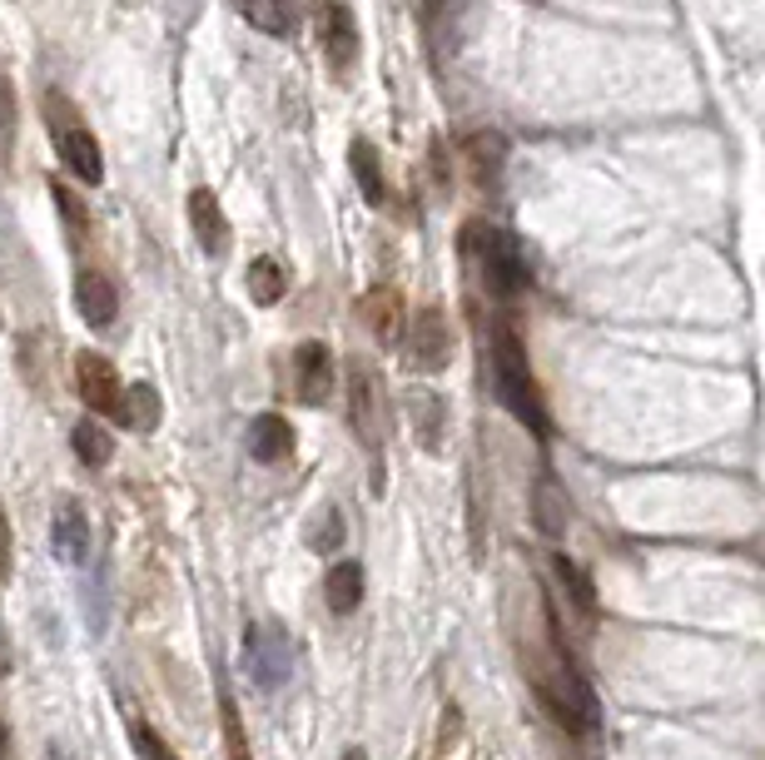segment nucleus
I'll return each instance as SVG.
<instances>
[{
	"instance_id": "c756f323",
	"label": "nucleus",
	"mask_w": 765,
	"mask_h": 760,
	"mask_svg": "<svg viewBox=\"0 0 765 760\" xmlns=\"http://www.w3.org/2000/svg\"><path fill=\"white\" fill-rule=\"evenodd\" d=\"M0 577H11V522H5V507H0Z\"/></svg>"
},
{
	"instance_id": "f3484780",
	"label": "nucleus",
	"mask_w": 765,
	"mask_h": 760,
	"mask_svg": "<svg viewBox=\"0 0 765 760\" xmlns=\"http://www.w3.org/2000/svg\"><path fill=\"white\" fill-rule=\"evenodd\" d=\"M323 601H329L333 617L358 611V601H364V567L358 561H339L329 572V582H323Z\"/></svg>"
},
{
	"instance_id": "4be33fe9",
	"label": "nucleus",
	"mask_w": 765,
	"mask_h": 760,
	"mask_svg": "<svg viewBox=\"0 0 765 760\" xmlns=\"http://www.w3.org/2000/svg\"><path fill=\"white\" fill-rule=\"evenodd\" d=\"M71 447L75 457H80L85 468H105L110 457H115V438H110V428H100L94 418H80L71 428Z\"/></svg>"
},
{
	"instance_id": "b1692460",
	"label": "nucleus",
	"mask_w": 765,
	"mask_h": 760,
	"mask_svg": "<svg viewBox=\"0 0 765 760\" xmlns=\"http://www.w3.org/2000/svg\"><path fill=\"white\" fill-rule=\"evenodd\" d=\"M552 572H557V582H562V592L572 597V607H577L582 617H597V592H591V577L582 572L577 561L566 557V552H557V557H552Z\"/></svg>"
},
{
	"instance_id": "f8f14e48",
	"label": "nucleus",
	"mask_w": 765,
	"mask_h": 760,
	"mask_svg": "<svg viewBox=\"0 0 765 760\" xmlns=\"http://www.w3.org/2000/svg\"><path fill=\"white\" fill-rule=\"evenodd\" d=\"M403 299H398V289H368L364 299H358V318L368 324V333H373L383 349H393L398 343V333H403Z\"/></svg>"
},
{
	"instance_id": "2eb2a0df",
	"label": "nucleus",
	"mask_w": 765,
	"mask_h": 760,
	"mask_svg": "<svg viewBox=\"0 0 765 760\" xmlns=\"http://www.w3.org/2000/svg\"><path fill=\"white\" fill-rule=\"evenodd\" d=\"M348 418H354V433L364 443H378V398L364 363H348Z\"/></svg>"
},
{
	"instance_id": "20e7f679",
	"label": "nucleus",
	"mask_w": 765,
	"mask_h": 760,
	"mask_svg": "<svg viewBox=\"0 0 765 760\" xmlns=\"http://www.w3.org/2000/svg\"><path fill=\"white\" fill-rule=\"evenodd\" d=\"M55 119V144H60V160L71 169L80 185H100L105 179V160H100V140H94L90 129L71 115L65 105V94H46V125Z\"/></svg>"
},
{
	"instance_id": "7c9ffc66",
	"label": "nucleus",
	"mask_w": 765,
	"mask_h": 760,
	"mask_svg": "<svg viewBox=\"0 0 765 760\" xmlns=\"http://www.w3.org/2000/svg\"><path fill=\"white\" fill-rule=\"evenodd\" d=\"M5 740H11V731H5V721H0V760H5Z\"/></svg>"
},
{
	"instance_id": "5701e85b",
	"label": "nucleus",
	"mask_w": 765,
	"mask_h": 760,
	"mask_svg": "<svg viewBox=\"0 0 765 760\" xmlns=\"http://www.w3.org/2000/svg\"><path fill=\"white\" fill-rule=\"evenodd\" d=\"M348 164H354V179L358 189H364L368 204H383V194H388V185H383V160H378V150L368 140H354V150H348Z\"/></svg>"
},
{
	"instance_id": "dca6fc26",
	"label": "nucleus",
	"mask_w": 765,
	"mask_h": 760,
	"mask_svg": "<svg viewBox=\"0 0 765 760\" xmlns=\"http://www.w3.org/2000/svg\"><path fill=\"white\" fill-rule=\"evenodd\" d=\"M50 542H55L60 561H71V567H80V561L90 557V522L80 517V507H75V503H65V507L55 512Z\"/></svg>"
},
{
	"instance_id": "a211bd4d",
	"label": "nucleus",
	"mask_w": 765,
	"mask_h": 760,
	"mask_svg": "<svg viewBox=\"0 0 765 760\" xmlns=\"http://www.w3.org/2000/svg\"><path fill=\"white\" fill-rule=\"evenodd\" d=\"M234 11L244 15L254 30H264V36H273V40L294 36V5H289V0H234Z\"/></svg>"
},
{
	"instance_id": "6e6552de",
	"label": "nucleus",
	"mask_w": 765,
	"mask_h": 760,
	"mask_svg": "<svg viewBox=\"0 0 765 760\" xmlns=\"http://www.w3.org/2000/svg\"><path fill=\"white\" fill-rule=\"evenodd\" d=\"M75 388H80V403L90 413H115V398H119V373L115 363L100 358V353H80L75 358Z\"/></svg>"
},
{
	"instance_id": "1a4fd4ad",
	"label": "nucleus",
	"mask_w": 765,
	"mask_h": 760,
	"mask_svg": "<svg viewBox=\"0 0 765 760\" xmlns=\"http://www.w3.org/2000/svg\"><path fill=\"white\" fill-rule=\"evenodd\" d=\"M318 40H323V55H329L333 71H348L358 55V21L343 0H329V11L318 15Z\"/></svg>"
},
{
	"instance_id": "9b49d317",
	"label": "nucleus",
	"mask_w": 765,
	"mask_h": 760,
	"mask_svg": "<svg viewBox=\"0 0 765 760\" xmlns=\"http://www.w3.org/2000/svg\"><path fill=\"white\" fill-rule=\"evenodd\" d=\"M75 308H80V318L90 328H110L115 314H119L115 283H110L100 269H80V279H75Z\"/></svg>"
},
{
	"instance_id": "bb28decb",
	"label": "nucleus",
	"mask_w": 765,
	"mask_h": 760,
	"mask_svg": "<svg viewBox=\"0 0 765 760\" xmlns=\"http://www.w3.org/2000/svg\"><path fill=\"white\" fill-rule=\"evenodd\" d=\"M130 740H135V756H140V760H179L175 750L165 746V736H160L154 725H144V721H130Z\"/></svg>"
},
{
	"instance_id": "9d476101",
	"label": "nucleus",
	"mask_w": 765,
	"mask_h": 760,
	"mask_svg": "<svg viewBox=\"0 0 765 760\" xmlns=\"http://www.w3.org/2000/svg\"><path fill=\"white\" fill-rule=\"evenodd\" d=\"M189 229H194V239H200V249L209 258L229 254V219L209 189H194V194H189Z\"/></svg>"
},
{
	"instance_id": "39448f33",
	"label": "nucleus",
	"mask_w": 765,
	"mask_h": 760,
	"mask_svg": "<svg viewBox=\"0 0 765 760\" xmlns=\"http://www.w3.org/2000/svg\"><path fill=\"white\" fill-rule=\"evenodd\" d=\"M244 671L259 691H279L294 671V646L273 621H254L244 632Z\"/></svg>"
},
{
	"instance_id": "c85d7f7f",
	"label": "nucleus",
	"mask_w": 765,
	"mask_h": 760,
	"mask_svg": "<svg viewBox=\"0 0 765 760\" xmlns=\"http://www.w3.org/2000/svg\"><path fill=\"white\" fill-rule=\"evenodd\" d=\"M11 119H15V85L0 75V129H11Z\"/></svg>"
},
{
	"instance_id": "412c9836",
	"label": "nucleus",
	"mask_w": 765,
	"mask_h": 760,
	"mask_svg": "<svg viewBox=\"0 0 765 760\" xmlns=\"http://www.w3.org/2000/svg\"><path fill=\"white\" fill-rule=\"evenodd\" d=\"M244 283H248V299H254L259 308H273L283 293H289V274H283L279 258H254L248 274H244Z\"/></svg>"
},
{
	"instance_id": "6ab92c4d",
	"label": "nucleus",
	"mask_w": 765,
	"mask_h": 760,
	"mask_svg": "<svg viewBox=\"0 0 765 760\" xmlns=\"http://www.w3.org/2000/svg\"><path fill=\"white\" fill-rule=\"evenodd\" d=\"M532 517H537V527L547 532V537H562L566 522H572V503H566V492L557 478H541L537 482V497H532Z\"/></svg>"
},
{
	"instance_id": "2f4dec72",
	"label": "nucleus",
	"mask_w": 765,
	"mask_h": 760,
	"mask_svg": "<svg viewBox=\"0 0 765 760\" xmlns=\"http://www.w3.org/2000/svg\"><path fill=\"white\" fill-rule=\"evenodd\" d=\"M343 760H368V750H358V746H354V750H343Z\"/></svg>"
},
{
	"instance_id": "a878e982",
	"label": "nucleus",
	"mask_w": 765,
	"mask_h": 760,
	"mask_svg": "<svg viewBox=\"0 0 765 760\" xmlns=\"http://www.w3.org/2000/svg\"><path fill=\"white\" fill-rule=\"evenodd\" d=\"M339 542H343V517H339V507H323V512L314 517V527H308V547L333 552Z\"/></svg>"
},
{
	"instance_id": "4468645a",
	"label": "nucleus",
	"mask_w": 765,
	"mask_h": 760,
	"mask_svg": "<svg viewBox=\"0 0 765 760\" xmlns=\"http://www.w3.org/2000/svg\"><path fill=\"white\" fill-rule=\"evenodd\" d=\"M110 418H115L119 428H135V433H154V428H160V393H154L150 383L119 388L115 413H110Z\"/></svg>"
},
{
	"instance_id": "cd10ccee",
	"label": "nucleus",
	"mask_w": 765,
	"mask_h": 760,
	"mask_svg": "<svg viewBox=\"0 0 765 760\" xmlns=\"http://www.w3.org/2000/svg\"><path fill=\"white\" fill-rule=\"evenodd\" d=\"M50 194H55V204H60V214H65V219L75 224V235H85V229H90V219H85V210L80 204H75V194L65 185H50Z\"/></svg>"
},
{
	"instance_id": "423d86ee",
	"label": "nucleus",
	"mask_w": 765,
	"mask_h": 760,
	"mask_svg": "<svg viewBox=\"0 0 765 760\" xmlns=\"http://www.w3.org/2000/svg\"><path fill=\"white\" fill-rule=\"evenodd\" d=\"M408 358H412V368H423V373H433V368H443V363L452 358V333H448V318H443L437 304H423L412 314Z\"/></svg>"
},
{
	"instance_id": "0eeeda50",
	"label": "nucleus",
	"mask_w": 765,
	"mask_h": 760,
	"mask_svg": "<svg viewBox=\"0 0 765 760\" xmlns=\"http://www.w3.org/2000/svg\"><path fill=\"white\" fill-rule=\"evenodd\" d=\"M294 383H298V398L308 403V408H318V403H329L333 393V353L329 343H298L294 349Z\"/></svg>"
},
{
	"instance_id": "aec40b11",
	"label": "nucleus",
	"mask_w": 765,
	"mask_h": 760,
	"mask_svg": "<svg viewBox=\"0 0 765 760\" xmlns=\"http://www.w3.org/2000/svg\"><path fill=\"white\" fill-rule=\"evenodd\" d=\"M462 154H468L472 185H477V189H493V185H497V169H502V160H507L502 135H472Z\"/></svg>"
},
{
	"instance_id": "ddd939ff",
	"label": "nucleus",
	"mask_w": 765,
	"mask_h": 760,
	"mask_svg": "<svg viewBox=\"0 0 765 760\" xmlns=\"http://www.w3.org/2000/svg\"><path fill=\"white\" fill-rule=\"evenodd\" d=\"M289 453H294V428H289V418L259 413V418L248 422V457H254V463H283Z\"/></svg>"
},
{
	"instance_id": "f257e3e1",
	"label": "nucleus",
	"mask_w": 765,
	"mask_h": 760,
	"mask_svg": "<svg viewBox=\"0 0 765 760\" xmlns=\"http://www.w3.org/2000/svg\"><path fill=\"white\" fill-rule=\"evenodd\" d=\"M493 383H497V398H502V408L512 413V418L527 422L537 438L547 433V408H541L537 378H532V368H527V349H522V339L507 324L493 328Z\"/></svg>"
},
{
	"instance_id": "f03ea898",
	"label": "nucleus",
	"mask_w": 765,
	"mask_h": 760,
	"mask_svg": "<svg viewBox=\"0 0 765 760\" xmlns=\"http://www.w3.org/2000/svg\"><path fill=\"white\" fill-rule=\"evenodd\" d=\"M468 254H477V274L497 299H518L527 289V258L518 239L497 224H468Z\"/></svg>"
},
{
	"instance_id": "393cba45",
	"label": "nucleus",
	"mask_w": 765,
	"mask_h": 760,
	"mask_svg": "<svg viewBox=\"0 0 765 760\" xmlns=\"http://www.w3.org/2000/svg\"><path fill=\"white\" fill-rule=\"evenodd\" d=\"M219 725H225V756L229 760H254L248 756V731H244V721H239V706L229 701H219Z\"/></svg>"
},
{
	"instance_id": "7ed1b4c3",
	"label": "nucleus",
	"mask_w": 765,
	"mask_h": 760,
	"mask_svg": "<svg viewBox=\"0 0 765 760\" xmlns=\"http://www.w3.org/2000/svg\"><path fill=\"white\" fill-rule=\"evenodd\" d=\"M532 686H537L541 711L552 715L566 736H587V731H597V696H591V686L577 676V671H572V661H566V656H562V667H557L552 681L537 676Z\"/></svg>"
}]
</instances>
